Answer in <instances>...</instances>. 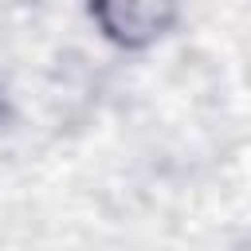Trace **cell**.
Masks as SVG:
<instances>
[{
    "label": "cell",
    "mask_w": 251,
    "mask_h": 251,
    "mask_svg": "<svg viewBox=\"0 0 251 251\" xmlns=\"http://www.w3.org/2000/svg\"><path fill=\"white\" fill-rule=\"evenodd\" d=\"M86 16L118 51H145L176 27L180 0H86Z\"/></svg>",
    "instance_id": "1"
}]
</instances>
